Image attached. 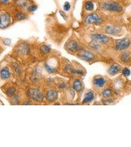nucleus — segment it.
Returning a JSON list of instances; mask_svg holds the SVG:
<instances>
[{
	"label": "nucleus",
	"instance_id": "obj_1",
	"mask_svg": "<svg viewBox=\"0 0 131 147\" xmlns=\"http://www.w3.org/2000/svg\"><path fill=\"white\" fill-rule=\"evenodd\" d=\"M27 95L30 98L35 101L42 102L44 100V95L37 88H31L29 89L28 90Z\"/></svg>",
	"mask_w": 131,
	"mask_h": 147
},
{
	"label": "nucleus",
	"instance_id": "obj_2",
	"mask_svg": "<svg viewBox=\"0 0 131 147\" xmlns=\"http://www.w3.org/2000/svg\"><path fill=\"white\" fill-rule=\"evenodd\" d=\"M131 44V41L127 38L119 39L116 41L115 49L117 51H123L129 47Z\"/></svg>",
	"mask_w": 131,
	"mask_h": 147
},
{
	"label": "nucleus",
	"instance_id": "obj_3",
	"mask_svg": "<svg viewBox=\"0 0 131 147\" xmlns=\"http://www.w3.org/2000/svg\"><path fill=\"white\" fill-rule=\"evenodd\" d=\"M103 8L109 11L120 12L122 11V7L117 3L114 2L105 3L103 5Z\"/></svg>",
	"mask_w": 131,
	"mask_h": 147
},
{
	"label": "nucleus",
	"instance_id": "obj_4",
	"mask_svg": "<svg viewBox=\"0 0 131 147\" xmlns=\"http://www.w3.org/2000/svg\"><path fill=\"white\" fill-rule=\"evenodd\" d=\"M11 18L7 13H3L0 15V28H6L11 24Z\"/></svg>",
	"mask_w": 131,
	"mask_h": 147
},
{
	"label": "nucleus",
	"instance_id": "obj_5",
	"mask_svg": "<svg viewBox=\"0 0 131 147\" xmlns=\"http://www.w3.org/2000/svg\"><path fill=\"white\" fill-rule=\"evenodd\" d=\"M91 38L95 42L102 44L108 43L109 40L107 36L102 34H93L91 35Z\"/></svg>",
	"mask_w": 131,
	"mask_h": 147
},
{
	"label": "nucleus",
	"instance_id": "obj_6",
	"mask_svg": "<svg viewBox=\"0 0 131 147\" xmlns=\"http://www.w3.org/2000/svg\"><path fill=\"white\" fill-rule=\"evenodd\" d=\"M102 21V19L97 14L91 13L86 17L85 22L88 24H93Z\"/></svg>",
	"mask_w": 131,
	"mask_h": 147
},
{
	"label": "nucleus",
	"instance_id": "obj_7",
	"mask_svg": "<svg viewBox=\"0 0 131 147\" xmlns=\"http://www.w3.org/2000/svg\"><path fill=\"white\" fill-rule=\"evenodd\" d=\"M122 32V29L119 27L109 26L105 28V32L108 34L113 35H120Z\"/></svg>",
	"mask_w": 131,
	"mask_h": 147
},
{
	"label": "nucleus",
	"instance_id": "obj_8",
	"mask_svg": "<svg viewBox=\"0 0 131 147\" xmlns=\"http://www.w3.org/2000/svg\"><path fill=\"white\" fill-rule=\"evenodd\" d=\"M66 48L68 51L71 52H77L79 50L78 43L75 40H71L66 44Z\"/></svg>",
	"mask_w": 131,
	"mask_h": 147
},
{
	"label": "nucleus",
	"instance_id": "obj_9",
	"mask_svg": "<svg viewBox=\"0 0 131 147\" xmlns=\"http://www.w3.org/2000/svg\"><path fill=\"white\" fill-rule=\"evenodd\" d=\"M58 96V93L55 90H50L46 93V99L49 102H53L57 99Z\"/></svg>",
	"mask_w": 131,
	"mask_h": 147
},
{
	"label": "nucleus",
	"instance_id": "obj_10",
	"mask_svg": "<svg viewBox=\"0 0 131 147\" xmlns=\"http://www.w3.org/2000/svg\"><path fill=\"white\" fill-rule=\"evenodd\" d=\"M81 58L87 61H91L94 59L95 56L90 51H85L80 55Z\"/></svg>",
	"mask_w": 131,
	"mask_h": 147
},
{
	"label": "nucleus",
	"instance_id": "obj_11",
	"mask_svg": "<svg viewBox=\"0 0 131 147\" xmlns=\"http://www.w3.org/2000/svg\"><path fill=\"white\" fill-rule=\"evenodd\" d=\"M18 51L22 55H27L30 52L29 46L27 44H21L18 47Z\"/></svg>",
	"mask_w": 131,
	"mask_h": 147
},
{
	"label": "nucleus",
	"instance_id": "obj_12",
	"mask_svg": "<svg viewBox=\"0 0 131 147\" xmlns=\"http://www.w3.org/2000/svg\"><path fill=\"white\" fill-rule=\"evenodd\" d=\"M120 66L117 64L111 66L108 70V73L111 76H114L120 71Z\"/></svg>",
	"mask_w": 131,
	"mask_h": 147
},
{
	"label": "nucleus",
	"instance_id": "obj_13",
	"mask_svg": "<svg viewBox=\"0 0 131 147\" xmlns=\"http://www.w3.org/2000/svg\"><path fill=\"white\" fill-rule=\"evenodd\" d=\"M1 77L3 80L8 79L11 76V73L7 67H4L0 72Z\"/></svg>",
	"mask_w": 131,
	"mask_h": 147
},
{
	"label": "nucleus",
	"instance_id": "obj_14",
	"mask_svg": "<svg viewBox=\"0 0 131 147\" xmlns=\"http://www.w3.org/2000/svg\"><path fill=\"white\" fill-rule=\"evenodd\" d=\"M94 98H95L94 94L92 92H89L86 93V94L85 95V98L83 101V104L89 103L92 101H93Z\"/></svg>",
	"mask_w": 131,
	"mask_h": 147
},
{
	"label": "nucleus",
	"instance_id": "obj_15",
	"mask_svg": "<svg viewBox=\"0 0 131 147\" xmlns=\"http://www.w3.org/2000/svg\"><path fill=\"white\" fill-rule=\"evenodd\" d=\"M105 81L104 78L99 77L94 80V84L97 87H102L105 84Z\"/></svg>",
	"mask_w": 131,
	"mask_h": 147
},
{
	"label": "nucleus",
	"instance_id": "obj_16",
	"mask_svg": "<svg viewBox=\"0 0 131 147\" xmlns=\"http://www.w3.org/2000/svg\"><path fill=\"white\" fill-rule=\"evenodd\" d=\"M40 52L42 54L46 55L49 53L51 51V49L48 45H44L40 48Z\"/></svg>",
	"mask_w": 131,
	"mask_h": 147
},
{
	"label": "nucleus",
	"instance_id": "obj_17",
	"mask_svg": "<svg viewBox=\"0 0 131 147\" xmlns=\"http://www.w3.org/2000/svg\"><path fill=\"white\" fill-rule=\"evenodd\" d=\"M73 89L77 91H80L82 88V83L79 80H76L73 83Z\"/></svg>",
	"mask_w": 131,
	"mask_h": 147
},
{
	"label": "nucleus",
	"instance_id": "obj_18",
	"mask_svg": "<svg viewBox=\"0 0 131 147\" xmlns=\"http://www.w3.org/2000/svg\"><path fill=\"white\" fill-rule=\"evenodd\" d=\"M15 17L18 21H22L27 18V15L22 12H18L16 13Z\"/></svg>",
	"mask_w": 131,
	"mask_h": 147
},
{
	"label": "nucleus",
	"instance_id": "obj_19",
	"mask_svg": "<svg viewBox=\"0 0 131 147\" xmlns=\"http://www.w3.org/2000/svg\"><path fill=\"white\" fill-rule=\"evenodd\" d=\"M130 53L129 52H125L121 56V59L122 61L124 62H127L129 60Z\"/></svg>",
	"mask_w": 131,
	"mask_h": 147
},
{
	"label": "nucleus",
	"instance_id": "obj_20",
	"mask_svg": "<svg viewBox=\"0 0 131 147\" xmlns=\"http://www.w3.org/2000/svg\"><path fill=\"white\" fill-rule=\"evenodd\" d=\"M16 91V89L15 88L12 87H10L8 89L6 94L9 97H12L14 95V94Z\"/></svg>",
	"mask_w": 131,
	"mask_h": 147
},
{
	"label": "nucleus",
	"instance_id": "obj_21",
	"mask_svg": "<svg viewBox=\"0 0 131 147\" xmlns=\"http://www.w3.org/2000/svg\"><path fill=\"white\" fill-rule=\"evenodd\" d=\"M85 8L87 11H91L94 8V4L91 2H88L86 4Z\"/></svg>",
	"mask_w": 131,
	"mask_h": 147
},
{
	"label": "nucleus",
	"instance_id": "obj_22",
	"mask_svg": "<svg viewBox=\"0 0 131 147\" xmlns=\"http://www.w3.org/2000/svg\"><path fill=\"white\" fill-rule=\"evenodd\" d=\"M45 69H46V70H47V71L49 73H53L55 72V69L54 68L52 67V66H50L49 65L47 64H45Z\"/></svg>",
	"mask_w": 131,
	"mask_h": 147
},
{
	"label": "nucleus",
	"instance_id": "obj_23",
	"mask_svg": "<svg viewBox=\"0 0 131 147\" xmlns=\"http://www.w3.org/2000/svg\"><path fill=\"white\" fill-rule=\"evenodd\" d=\"M103 95L105 98L109 97L111 95V91L109 89H106L103 92Z\"/></svg>",
	"mask_w": 131,
	"mask_h": 147
},
{
	"label": "nucleus",
	"instance_id": "obj_24",
	"mask_svg": "<svg viewBox=\"0 0 131 147\" xmlns=\"http://www.w3.org/2000/svg\"><path fill=\"white\" fill-rule=\"evenodd\" d=\"M122 73H123V74L124 75V76H129L131 74V71L127 68H124L122 71Z\"/></svg>",
	"mask_w": 131,
	"mask_h": 147
},
{
	"label": "nucleus",
	"instance_id": "obj_25",
	"mask_svg": "<svg viewBox=\"0 0 131 147\" xmlns=\"http://www.w3.org/2000/svg\"><path fill=\"white\" fill-rule=\"evenodd\" d=\"M37 9V6L35 5H33L28 7V11L31 12H33L36 11Z\"/></svg>",
	"mask_w": 131,
	"mask_h": 147
},
{
	"label": "nucleus",
	"instance_id": "obj_26",
	"mask_svg": "<svg viewBox=\"0 0 131 147\" xmlns=\"http://www.w3.org/2000/svg\"><path fill=\"white\" fill-rule=\"evenodd\" d=\"M71 9V5L69 2H66L64 5V9L65 11H69Z\"/></svg>",
	"mask_w": 131,
	"mask_h": 147
},
{
	"label": "nucleus",
	"instance_id": "obj_27",
	"mask_svg": "<svg viewBox=\"0 0 131 147\" xmlns=\"http://www.w3.org/2000/svg\"><path fill=\"white\" fill-rule=\"evenodd\" d=\"M71 70V72L73 74H78V75H83V74H84L83 72L81 70H74V69H72Z\"/></svg>",
	"mask_w": 131,
	"mask_h": 147
},
{
	"label": "nucleus",
	"instance_id": "obj_28",
	"mask_svg": "<svg viewBox=\"0 0 131 147\" xmlns=\"http://www.w3.org/2000/svg\"><path fill=\"white\" fill-rule=\"evenodd\" d=\"M14 68V70H15V71L18 73V74H20V72H21V69H20V68L19 67V66L18 65H17V64H15L14 66H13Z\"/></svg>",
	"mask_w": 131,
	"mask_h": 147
},
{
	"label": "nucleus",
	"instance_id": "obj_29",
	"mask_svg": "<svg viewBox=\"0 0 131 147\" xmlns=\"http://www.w3.org/2000/svg\"><path fill=\"white\" fill-rule=\"evenodd\" d=\"M60 14H61V15L65 19H66V18H67V16L66 15L65 13L64 12V11H60Z\"/></svg>",
	"mask_w": 131,
	"mask_h": 147
},
{
	"label": "nucleus",
	"instance_id": "obj_30",
	"mask_svg": "<svg viewBox=\"0 0 131 147\" xmlns=\"http://www.w3.org/2000/svg\"><path fill=\"white\" fill-rule=\"evenodd\" d=\"M112 101L110 100H106V101H104V103L105 104H110L112 103Z\"/></svg>",
	"mask_w": 131,
	"mask_h": 147
},
{
	"label": "nucleus",
	"instance_id": "obj_31",
	"mask_svg": "<svg viewBox=\"0 0 131 147\" xmlns=\"http://www.w3.org/2000/svg\"><path fill=\"white\" fill-rule=\"evenodd\" d=\"M0 2L3 4H7L9 2V0H0Z\"/></svg>",
	"mask_w": 131,
	"mask_h": 147
},
{
	"label": "nucleus",
	"instance_id": "obj_32",
	"mask_svg": "<svg viewBox=\"0 0 131 147\" xmlns=\"http://www.w3.org/2000/svg\"><path fill=\"white\" fill-rule=\"evenodd\" d=\"M92 47L93 48H94L95 49H97V48H98V44H97V43H93V45H92Z\"/></svg>",
	"mask_w": 131,
	"mask_h": 147
},
{
	"label": "nucleus",
	"instance_id": "obj_33",
	"mask_svg": "<svg viewBox=\"0 0 131 147\" xmlns=\"http://www.w3.org/2000/svg\"><path fill=\"white\" fill-rule=\"evenodd\" d=\"M27 103H26V104H24V105H30V104H29V102H27Z\"/></svg>",
	"mask_w": 131,
	"mask_h": 147
},
{
	"label": "nucleus",
	"instance_id": "obj_34",
	"mask_svg": "<svg viewBox=\"0 0 131 147\" xmlns=\"http://www.w3.org/2000/svg\"><path fill=\"white\" fill-rule=\"evenodd\" d=\"M13 1H18V0H13Z\"/></svg>",
	"mask_w": 131,
	"mask_h": 147
}]
</instances>
